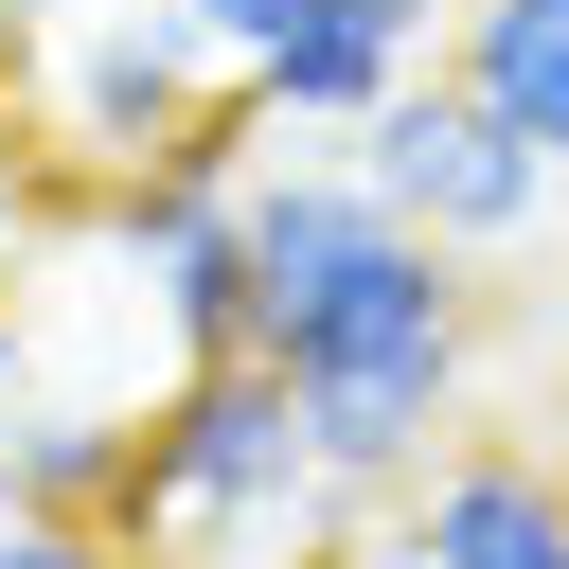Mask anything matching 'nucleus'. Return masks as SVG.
Segmentation results:
<instances>
[{
	"mask_svg": "<svg viewBox=\"0 0 569 569\" xmlns=\"http://www.w3.org/2000/svg\"><path fill=\"white\" fill-rule=\"evenodd\" d=\"M462 249H427L356 160H249V356L284 373L338 498H409L462 427Z\"/></svg>",
	"mask_w": 569,
	"mask_h": 569,
	"instance_id": "1",
	"label": "nucleus"
},
{
	"mask_svg": "<svg viewBox=\"0 0 569 569\" xmlns=\"http://www.w3.org/2000/svg\"><path fill=\"white\" fill-rule=\"evenodd\" d=\"M107 533H124L142 569H320V551L356 533V498L320 480V445H302V409H284L267 356H178L160 409L124 427Z\"/></svg>",
	"mask_w": 569,
	"mask_h": 569,
	"instance_id": "2",
	"label": "nucleus"
},
{
	"mask_svg": "<svg viewBox=\"0 0 569 569\" xmlns=\"http://www.w3.org/2000/svg\"><path fill=\"white\" fill-rule=\"evenodd\" d=\"M356 178H373L427 249H516V231L551 213V160H533V142H516L462 71H409V89L356 124Z\"/></svg>",
	"mask_w": 569,
	"mask_h": 569,
	"instance_id": "3",
	"label": "nucleus"
},
{
	"mask_svg": "<svg viewBox=\"0 0 569 569\" xmlns=\"http://www.w3.org/2000/svg\"><path fill=\"white\" fill-rule=\"evenodd\" d=\"M213 107H249V71L178 18V0H107V18H71V53H53V124L107 160V178H142V160H178Z\"/></svg>",
	"mask_w": 569,
	"mask_h": 569,
	"instance_id": "4",
	"label": "nucleus"
},
{
	"mask_svg": "<svg viewBox=\"0 0 569 569\" xmlns=\"http://www.w3.org/2000/svg\"><path fill=\"white\" fill-rule=\"evenodd\" d=\"M409 71H427V0H284V36L249 53V107L267 124H373Z\"/></svg>",
	"mask_w": 569,
	"mask_h": 569,
	"instance_id": "5",
	"label": "nucleus"
},
{
	"mask_svg": "<svg viewBox=\"0 0 569 569\" xmlns=\"http://www.w3.org/2000/svg\"><path fill=\"white\" fill-rule=\"evenodd\" d=\"M409 533H427V569H569V462H533V445H445V462L409 480Z\"/></svg>",
	"mask_w": 569,
	"mask_h": 569,
	"instance_id": "6",
	"label": "nucleus"
},
{
	"mask_svg": "<svg viewBox=\"0 0 569 569\" xmlns=\"http://www.w3.org/2000/svg\"><path fill=\"white\" fill-rule=\"evenodd\" d=\"M551 178H569V0H462V53H445Z\"/></svg>",
	"mask_w": 569,
	"mask_h": 569,
	"instance_id": "7",
	"label": "nucleus"
},
{
	"mask_svg": "<svg viewBox=\"0 0 569 569\" xmlns=\"http://www.w3.org/2000/svg\"><path fill=\"white\" fill-rule=\"evenodd\" d=\"M36 427H53V373H36V338H18V302H0V516H18V462H36Z\"/></svg>",
	"mask_w": 569,
	"mask_h": 569,
	"instance_id": "8",
	"label": "nucleus"
},
{
	"mask_svg": "<svg viewBox=\"0 0 569 569\" xmlns=\"http://www.w3.org/2000/svg\"><path fill=\"white\" fill-rule=\"evenodd\" d=\"M0 569H142L107 516H0Z\"/></svg>",
	"mask_w": 569,
	"mask_h": 569,
	"instance_id": "9",
	"label": "nucleus"
},
{
	"mask_svg": "<svg viewBox=\"0 0 569 569\" xmlns=\"http://www.w3.org/2000/svg\"><path fill=\"white\" fill-rule=\"evenodd\" d=\"M178 18H196V36H213V53H231V71H249V53H267V36H284V0H178Z\"/></svg>",
	"mask_w": 569,
	"mask_h": 569,
	"instance_id": "10",
	"label": "nucleus"
},
{
	"mask_svg": "<svg viewBox=\"0 0 569 569\" xmlns=\"http://www.w3.org/2000/svg\"><path fill=\"white\" fill-rule=\"evenodd\" d=\"M36 36H53V0H0V53H36Z\"/></svg>",
	"mask_w": 569,
	"mask_h": 569,
	"instance_id": "11",
	"label": "nucleus"
}]
</instances>
